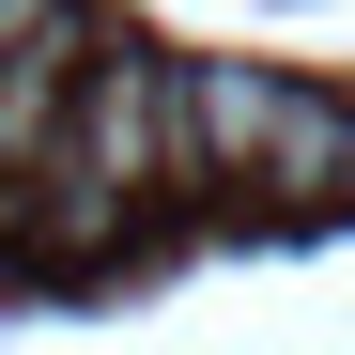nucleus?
I'll return each instance as SVG.
<instances>
[{
    "label": "nucleus",
    "instance_id": "obj_1",
    "mask_svg": "<svg viewBox=\"0 0 355 355\" xmlns=\"http://www.w3.org/2000/svg\"><path fill=\"white\" fill-rule=\"evenodd\" d=\"M62 155H78V170H108L124 201L155 186V170H186V62H155V46H93Z\"/></svg>",
    "mask_w": 355,
    "mask_h": 355
},
{
    "label": "nucleus",
    "instance_id": "obj_2",
    "mask_svg": "<svg viewBox=\"0 0 355 355\" xmlns=\"http://www.w3.org/2000/svg\"><path fill=\"white\" fill-rule=\"evenodd\" d=\"M293 108H309V78H278V62H186V170L201 186H263Z\"/></svg>",
    "mask_w": 355,
    "mask_h": 355
},
{
    "label": "nucleus",
    "instance_id": "obj_3",
    "mask_svg": "<svg viewBox=\"0 0 355 355\" xmlns=\"http://www.w3.org/2000/svg\"><path fill=\"white\" fill-rule=\"evenodd\" d=\"M124 186H108V170H78V155H46L31 186H16V248L31 263H93V248H124Z\"/></svg>",
    "mask_w": 355,
    "mask_h": 355
}]
</instances>
